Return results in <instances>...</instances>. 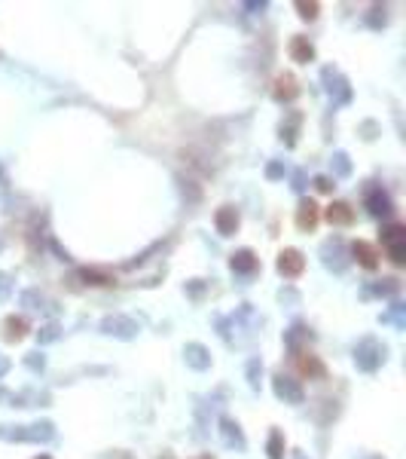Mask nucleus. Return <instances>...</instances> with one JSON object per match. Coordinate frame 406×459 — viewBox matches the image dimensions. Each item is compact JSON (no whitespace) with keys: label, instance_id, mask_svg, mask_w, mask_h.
<instances>
[{"label":"nucleus","instance_id":"obj_19","mask_svg":"<svg viewBox=\"0 0 406 459\" xmlns=\"http://www.w3.org/2000/svg\"><path fill=\"white\" fill-rule=\"evenodd\" d=\"M290 58L300 64H309L315 62V46L309 43V37H293L290 40Z\"/></svg>","mask_w":406,"mask_h":459},{"label":"nucleus","instance_id":"obj_28","mask_svg":"<svg viewBox=\"0 0 406 459\" xmlns=\"http://www.w3.org/2000/svg\"><path fill=\"white\" fill-rule=\"evenodd\" d=\"M22 306H28V310H43L46 297L37 294V291H24V294H22Z\"/></svg>","mask_w":406,"mask_h":459},{"label":"nucleus","instance_id":"obj_9","mask_svg":"<svg viewBox=\"0 0 406 459\" xmlns=\"http://www.w3.org/2000/svg\"><path fill=\"white\" fill-rule=\"evenodd\" d=\"M363 203H367V212L373 214V218H388V214L394 212L391 196H388L382 187H367V193H363Z\"/></svg>","mask_w":406,"mask_h":459},{"label":"nucleus","instance_id":"obj_37","mask_svg":"<svg viewBox=\"0 0 406 459\" xmlns=\"http://www.w3.org/2000/svg\"><path fill=\"white\" fill-rule=\"evenodd\" d=\"M302 187H306V174H302V172H297V174H293V190H297V193H300Z\"/></svg>","mask_w":406,"mask_h":459},{"label":"nucleus","instance_id":"obj_23","mask_svg":"<svg viewBox=\"0 0 406 459\" xmlns=\"http://www.w3.org/2000/svg\"><path fill=\"white\" fill-rule=\"evenodd\" d=\"M266 453H269V459H284V435H281V432H278V429L269 432Z\"/></svg>","mask_w":406,"mask_h":459},{"label":"nucleus","instance_id":"obj_13","mask_svg":"<svg viewBox=\"0 0 406 459\" xmlns=\"http://www.w3.org/2000/svg\"><path fill=\"white\" fill-rule=\"evenodd\" d=\"M318 221H321V212H318V205L312 203V199H302V203L297 205V227L302 233H312L318 227Z\"/></svg>","mask_w":406,"mask_h":459},{"label":"nucleus","instance_id":"obj_14","mask_svg":"<svg viewBox=\"0 0 406 459\" xmlns=\"http://www.w3.org/2000/svg\"><path fill=\"white\" fill-rule=\"evenodd\" d=\"M275 102H293L300 95V86H297V77L293 74H278L275 77V89H272Z\"/></svg>","mask_w":406,"mask_h":459},{"label":"nucleus","instance_id":"obj_36","mask_svg":"<svg viewBox=\"0 0 406 459\" xmlns=\"http://www.w3.org/2000/svg\"><path fill=\"white\" fill-rule=\"evenodd\" d=\"M360 132H363V138H367V141H373V132H376V123H373V120H367V123H363V126H360Z\"/></svg>","mask_w":406,"mask_h":459},{"label":"nucleus","instance_id":"obj_3","mask_svg":"<svg viewBox=\"0 0 406 459\" xmlns=\"http://www.w3.org/2000/svg\"><path fill=\"white\" fill-rule=\"evenodd\" d=\"M321 80H324V89H327V95L333 98V104H349L351 102L349 80H345L336 68H324V71H321Z\"/></svg>","mask_w":406,"mask_h":459},{"label":"nucleus","instance_id":"obj_32","mask_svg":"<svg viewBox=\"0 0 406 459\" xmlns=\"http://www.w3.org/2000/svg\"><path fill=\"white\" fill-rule=\"evenodd\" d=\"M315 187L321 190V193H333L336 184H333V178H327V174H318V178H315Z\"/></svg>","mask_w":406,"mask_h":459},{"label":"nucleus","instance_id":"obj_17","mask_svg":"<svg viewBox=\"0 0 406 459\" xmlns=\"http://www.w3.org/2000/svg\"><path fill=\"white\" fill-rule=\"evenodd\" d=\"M183 358H187V364L192 371H208L211 367V352L202 343H187L183 346Z\"/></svg>","mask_w":406,"mask_h":459},{"label":"nucleus","instance_id":"obj_38","mask_svg":"<svg viewBox=\"0 0 406 459\" xmlns=\"http://www.w3.org/2000/svg\"><path fill=\"white\" fill-rule=\"evenodd\" d=\"M52 248H55V254H58V257H62V261H71V254H67V252H64V248H62V245H58V242H55V239H52Z\"/></svg>","mask_w":406,"mask_h":459},{"label":"nucleus","instance_id":"obj_16","mask_svg":"<svg viewBox=\"0 0 406 459\" xmlns=\"http://www.w3.org/2000/svg\"><path fill=\"white\" fill-rule=\"evenodd\" d=\"M230 266H232V273H241V275H251V273H257V254L251 252V248H239L232 257H230Z\"/></svg>","mask_w":406,"mask_h":459},{"label":"nucleus","instance_id":"obj_26","mask_svg":"<svg viewBox=\"0 0 406 459\" xmlns=\"http://www.w3.org/2000/svg\"><path fill=\"white\" fill-rule=\"evenodd\" d=\"M367 25H370V28H385V25H388V6H373V10H370V15H367Z\"/></svg>","mask_w":406,"mask_h":459},{"label":"nucleus","instance_id":"obj_4","mask_svg":"<svg viewBox=\"0 0 406 459\" xmlns=\"http://www.w3.org/2000/svg\"><path fill=\"white\" fill-rule=\"evenodd\" d=\"M101 331H104L107 337H116V340H134L141 328L134 319H129V315H107V319L101 322Z\"/></svg>","mask_w":406,"mask_h":459},{"label":"nucleus","instance_id":"obj_43","mask_svg":"<svg viewBox=\"0 0 406 459\" xmlns=\"http://www.w3.org/2000/svg\"><path fill=\"white\" fill-rule=\"evenodd\" d=\"M202 459H214V456H211V453H208V456H202Z\"/></svg>","mask_w":406,"mask_h":459},{"label":"nucleus","instance_id":"obj_25","mask_svg":"<svg viewBox=\"0 0 406 459\" xmlns=\"http://www.w3.org/2000/svg\"><path fill=\"white\" fill-rule=\"evenodd\" d=\"M58 337H62V328H58L55 322H49L46 328H40V331H37V343H40V346H46V343H55Z\"/></svg>","mask_w":406,"mask_h":459},{"label":"nucleus","instance_id":"obj_11","mask_svg":"<svg viewBox=\"0 0 406 459\" xmlns=\"http://www.w3.org/2000/svg\"><path fill=\"white\" fill-rule=\"evenodd\" d=\"M239 208L235 205H223V208H217V214H214V227L220 236H232L235 230H239Z\"/></svg>","mask_w":406,"mask_h":459},{"label":"nucleus","instance_id":"obj_2","mask_svg":"<svg viewBox=\"0 0 406 459\" xmlns=\"http://www.w3.org/2000/svg\"><path fill=\"white\" fill-rule=\"evenodd\" d=\"M382 245H385L388 257H391V263L403 266V261H406V227L403 224H388L382 230Z\"/></svg>","mask_w":406,"mask_h":459},{"label":"nucleus","instance_id":"obj_27","mask_svg":"<svg viewBox=\"0 0 406 459\" xmlns=\"http://www.w3.org/2000/svg\"><path fill=\"white\" fill-rule=\"evenodd\" d=\"M260 377H263V362H260V358H251V362H248V383H251V389H260Z\"/></svg>","mask_w":406,"mask_h":459},{"label":"nucleus","instance_id":"obj_34","mask_svg":"<svg viewBox=\"0 0 406 459\" xmlns=\"http://www.w3.org/2000/svg\"><path fill=\"white\" fill-rule=\"evenodd\" d=\"M266 178H269V181L284 178V165H281V163H269V165H266Z\"/></svg>","mask_w":406,"mask_h":459},{"label":"nucleus","instance_id":"obj_6","mask_svg":"<svg viewBox=\"0 0 406 459\" xmlns=\"http://www.w3.org/2000/svg\"><path fill=\"white\" fill-rule=\"evenodd\" d=\"M272 389H275V395L281 398L284 404H302V402H306V392H302V386L297 380L284 377V374H275V377H272Z\"/></svg>","mask_w":406,"mask_h":459},{"label":"nucleus","instance_id":"obj_41","mask_svg":"<svg viewBox=\"0 0 406 459\" xmlns=\"http://www.w3.org/2000/svg\"><path fill=\"white\" fill-rule=\"evenodd\" d=\"M34 459H52V456H49V453H40V456H34Z\"/></svg>","mask_w":406,"mask_h":459},{"label":"nucleus","instance_id":"obj_24","mask_svg":"<svg viewBox=\"0 0 406 459\" xmlns=\"http://www.w3.org/2000/svg\"><path fill=\"white\" fill-rule=\"evenodd\" d=\"M80 279H86V285H113V275L104 270H80Z\"/></svg>","mask_w":406,"mask_h":459},{"label":"nucleus","instance_id":"obj_7","mask_svg":"<svg viewBox=\"0 0 406 459\" xmlns=\"http://www.w3.org/2000/svg\"><path fill=\"white\" fill-rule=\"evenodd\" d=\"M349 252H345V242L342 239H330L321 245V257H324V266L333 273H342L345 266H349V257H345Z\"/></svg>","mask_w":406,"mask_h":459},{"label":"nucleus","instance_id":"obj_42","mask_svg":"<svg viewBox=\"0 0 406 459\" xmlns=\"http://www.w3.org/2000/svg\"><path fill=\"white\" fill-rule=\"evenodd\" d=\"M293 459H306V456H302V453H297V456H293Z\"/></svg>","mask_w":406,"mask_h":459},{"label":"nucleus","instance_id":"obj_33","mask_svg":"<svg viewBox=\"0 0 406 459\" xmlns=\"http://www.w3.org/2000/svg\"><path fill=\"white\" fill-rule=\"evenodd\" d=\"M24 364H28L31 371H43V367H46V358L40 355V352H31L28 358H24Z\"/></svg>","mask_w":406,"mask_h":459},{"label":"nucleus","instance_id":"obj_20","mask_svg":"<svg viewBox=\"0 0 406 459\" xmlns=\"http://www.w3.org/2000/svg\"><path fill=\"white\" fill-rule=\"evenodd\" d=\"M52 438H55V425L49 420L24 425V441H52Z\"/></svg>","mask_w":406,"mask_h":459},{"label":"nucleus","instance_id":"obj_12","mask_svg":"<svg viewBox=\"0 0 406 459\" xmlns=\"http://www.w3.org/2000/svg\"><path fill=\"white\" fill-rule=\"evenodd\" d=\"M351 257L363 266V270H376L379 266V252H376V245H370L367 239L351 242Z\"/></svg>","mask_w":406,"mask_h":459},{"label":"nucleus","instance_id":"obj_29","mask_svg":"<svg viewBox=\"0 0 406 459\" xmlns=\"http://www.w3.org/2000/svg\"><path fill=\"white\" fill-rule=\"evenodd\" d=\"M318 10H321L318 4H306V0H297V13H300L306 22H315V19H318Z\"/></svg>","mask_w":406,"mask_h":459},{"label":"nucleus","instance_id":"obj_22","mask_svg":"<svg viewBox=\"0 0 406 459\" xmlns=\"http://www.w3.org/2000/svg\"><path fill=\"white\" fill-rule=\"evenodd\" d=\"M330 165H333V178H349L351 174V163H349V153H345V150H336Z\"/></svg>","mask_w":406,"mask_h":459},{"label":"nucleus","instance_id":"obj_21","mask_svg":"<svg viewBox=\"0 0 406 459\" xmlns=\"http://www.w3.org/2000/svg\"><path fill=\"white\" fill-rule=\"evenodd\" d=\"M300 123H302V114H300V111H290V114H287V120L281 123V138H284L287 147L297 144V129H300Z\"/></svg>","mask_w":406,"mask_h":459},{"label":"nucleus","instance_id":"obj_31","mask_svg":"<svg viewBox=\"0 0 406 459\" xmlns=\"http://www.w3.org/2000/svg\"><path fill=\"white\" fill-rule=\"evenodd\" d=\"M382 322H394L397 328H403V306H400V303H394V306H391V313L382 315Z\"/></svg>","mask_w":406,"mask_h":459},{"label":"nucleus","instance_id":"obj_35","mask_svg":"<svg viewBox=\"0 0 406 459\" xmlns=\"http://www.w3.org/2000/svg\"><path fill=\"white\" fill-rule=\"evenodd\" d=\"M10 285H13L10 273H0V300H6V297H10Z\"/></svg>","mask_w":406,"mask_h":459},{"label":"nucleus","instance_id":"obj_30","mask_svg":"<svg viewBox=\"0 0 406 459\" xmlns=\"http://www.w3.org/2000/svg\"><path fill=\"white\" fill-rule=\"evenodd\" d=\"M302 337H306V340L312 337V334L306 331V324H293V328L287 331V346L293 349V346H297V340H302Z\"/></svg>","mask_w":406,"mask_h":459},{"label":"nucleus","instance_id":"obj_1","mask_svg":"<svg viewBox=\"0 0 406 459\" xmlns=\"http://www.w3.org/2000/svg\"><path fill=\"white\" fill-rule=\"evenodd\" d=\"M385 362V346L379 343L376 337H363L358 346H354V364L360 367V371H367V374H373L379 371Z\"/></svg>","mask_w":406,"mask_h":459},{"label":"nucleus","instance_id":"obj_40","mask_svg":"<svg viewBox=\"0 0 406 459\" xmlns=\"http://www.w3.org/2000/svg\"><path fill=\"white\" fill-rule=\"evenodd\" d=\"M107 459H129V453H122V450H116L113 456H107Z\"/></svg>","mask_w":406,"mask_h":459},{"label":"nucleus","instance_id":"obj_5","mask_svg":"<svg viewBox=\"0 0 406 459\" xmlns=\"http://www.w3.org/2000/svg\"><path fill=\"white\" fill-rule=\"evenodd\" d=\"M293 362H297L300 377H306V380H324L327 377L324 362H321L315 352H309V349H297V352H293Z\"/></svg>","mask_w":406,"mask_h":459},{"label":"nucleus","instance_id":"obj_15","mask_svg":"<svg viewBox=\"0 0 406 459\" xmlns=\"http://www.w3.org/2000/svg\"><path fill=\"white\" fill-rule=\"evenodd\" d=\"M327 224H333V227H351L354 224V212L349 203H330L327 212H324Z\"/></svg>","mask_w":406,"mask_h":459},{"label":"nucleus","instance_id":"obj_8","mask_svg":"<svg viewBox=\"0 0 406 459\" xmlns=\"http://www.w3.org/2000/svg\"><path fill=\"white\" fill-rule=\"evenodd\" d=\"M306 270V257H302L300 248H284L281 254H278V273L284 275V279H297Z\"/></svg>","mask_w":406,"mask_h":459},{"label":"nucleus","instance_id":"obj_18","mask_svg":"<svg viewBox=\"0 0 406 459\" xmlns=\"http://www.w3.org/2000/svg\"><path fill=\"white\" fill-rule=\"evenodd\" d=\"M24 334H28V319H24V315H10V319L4 322L6 343H19V340H24Z\"/></svg>","mask_w":406,"mask_h":459},{"label":"nucleus","instance_id":"obj_39","mask_svg":"<svg viewBox=\"0 0 406 459\" xmlns=\"http://www.w3.org/2000/svg\"><path fill=\"white\" fill-rule=\"evenodd\" d=\"M6 371H10V358L0 355V377H6Z\"/></svg>","mask_w":406,"mask_h":459},{"label":"nucleus","instance_id":"obj_10","mask_svg":"<svg viewBox=\"0 0 406 459\" xmlns=\"http://www.w3.org/2000/svg\"><path fill=\"white\" fill-rule=\"evenodd\" d=\"M220 438H223V444L232 447V450L248 447V441H244V435H241V425L235 423L232 416H220Z\"/></svg>","mask_w":406,"mask_h":459}]
</instances>
